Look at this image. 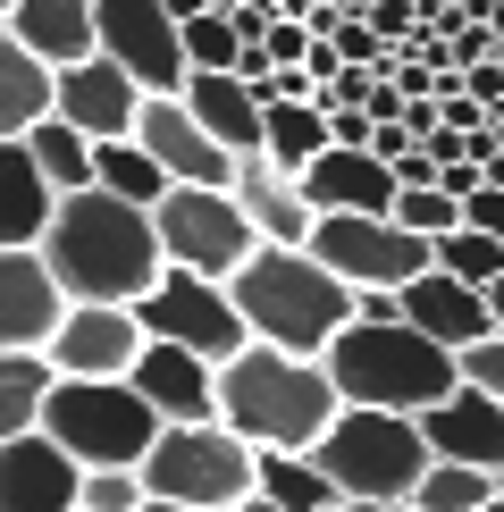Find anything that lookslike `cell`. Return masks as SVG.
Instances as JSON below:
<instances>
[{"label": "cell", "instance_id": "7402d4cb", "mask_svg": "<svg viewBox=\"0 0 504 512\" xmlns=\"http://www.w3.org/2000/svg\"><path fill=\"white\" fill-rule=\"evenodd\" d=\"M303 194H311V210H395L404 177H395L370 143H328V152L303 168Z\"/></svg>", "mask_w": 504, "mask_h": 512}, {"label": "cell", "instance_id": "ab89813d", "mask_svg": "<svg viewBox=\"0 0 504 512\" xmlns=\"http://www.w3.org/2000/svg\"><path fill=\"white\" fill-rule=\"evenodd\" d=\"M135 512H202V504H168V496H143Z\"/></svg>", "mask_w": 504, "mask_h": 512}, {"label": "cell", "instance_id": "4dcf8cb0", "mask_svg": "<svg viewBox=\"0 0 504 512\" xmlns=\"http://www.w3.org/2000/svg\"><path fill=\"white\" fill-rule=\"evenodd\" d=\"M412 504H420V512H479V504H496V471H479V462H446V454H437L429 471H420Z\"/></svg>", "mask_w": 504, "mask_h": 512}, {"label": "cell", "instance_id": "9c48e42d", "mask_svg": "<svg viewBox=\"0 0 504 512\" xmlns=\"http://www.w3.org/2000/svg\"><path fill=\"white\" fill-rule=\"evenodd\" d=\"M311 252H320L353 294H362V286H412L420 269H437V244L412 236L395 210H320Z\"/></svg>", "mask_w": 504, "mask_h": 512}, {"label": "cell", "instance_id": "83f0119b", "mask_svg": "<svg viewBox=\"0 0 504 512\" xmlns=\"http://www.w3.org/2000/svg\"><path fill=\"white\" fill-rule=\"evenodd\" d=\"M328 143H336L328 101H269V135H261V152L278 160V168H294V177H303V168L320 160Z\"/></svg>", "mask_w": 504, "mask_h": 512}, {"label": "cell", "instance_id": "bcb514c9", "mask_svg": "<svg viewBox=\"0 0 504 512\" xmlns=\"http://www.w3.org/2000/svg\"><path fill=\"white\" fill-rule=\"evenodd\" d=\"M496 496H504V471H496Z\"/></svg>", "mask_w": 504, "mask_h": 512}, {"label": "cell", "instance_id": "ffe728a7", "mask_svg": "<svg viewBox=\"0 0 504 512\" xmlns=\"http://www.w3.org/2000/svg\"><path fill=\"white\" fill-rule=\"evenodd\" d=\"M404 319L462 353V345H479V336L496 328V303H488V286H471V277H454V269H420L404 286Z\"/></svg>", "mask_w": 504, "mask_h": 512}, {"label": "cell", "instance_id": "52a82bcc", "mask_svg": "<svg viewBox=\"0 0 504 512\" xmlns=\"http://www.w3.org/2000/svg\"><path fill=\"white\" fill-rule=\"evenodd\" d=\"M143 487L168 496V504L227 512V504L261 496V445L236 437L227 420H168L160 445L143 454Z\"/></svg>", "mask_w": 504, "mask_h": 512}, {"label": "cell", "instance_id": "f546056e", "mask_svg": "<svg viewBox=\"0 0 504 512\" xmlns=\"http://www.w3.org/2000/svg\"><path fill=\"white\" fill-rule=\"evenodd\" d=\"M93 185H110V194H126V202H143V210H160V194L177 177H168V168L143 152V135H118V143H101V177Z\"/></svg>", "mask_w": 504, "mask_h": 512}, {"label": "cell", "instance_id": "30bf717a", "mask_svg": "<svg viewBox=\"0 0 504 512\" xmlns=\"http://www.w3.org/2000/svg\"><path fill=\"white\" fill-rule=\"evenodd\" d=\"M135 311H143V336H160V345H194L210 361H236L252 345L244 303L227 294V277H202V269H168Z\"/></svg>", "mask_w": 504, "mask_h": 512}, {"label": "cell", "instance_id": "d4e9b609", "mask_svg": "<svg viewBox=\"0 0 504 512\" xmlns=\"http://www.w3.org/2000/svg\"><path fill=\"white\" fill-rule=\"evenodd\" d=\"M51 110H59V68L0 26V135H26Z\"/></svg>", "mask_w": 504, "mask_h": 512}, {"label": "cell", "instance_id": "7bdbcfd3", "mask_svg": "<svg viewBox=\"0 0 504 512\" xmlns=\"http://www.w3.org/2000/svg\"><path fill=\"white\" fill-rule=\"evenodd\" d=\"M9 9H17V0H0V26H9Z\"/></svg>", "mask_w": 504, "mask_h": 512}, {"label": "cell", "instance_id": "d6986e66", "mask_svg": "<svg viewBox=\"0 0 504 512\" xmlns=\"http://www.w3.org/2000/svg\"><path fill=\"white\" fill-rule=\"evenodd\" d=\"M236 202H244V219L261 227V244H311V227H320L303 177L278 168L269 152H244V160H236Z\"/></svg>", "mask_w": 504, "mask_h": 512}, {"label": "cell", "instance_id": "6da1fadb", "mask_svg": "<svg viewBox=\"0 0 504 512\" xmlns=\"http://www.w3.org/2000/svg\"><path fill=\"white\" fill-rule=\"evenodd\" d=\"M42 252H51L59 286H68L76 303H143L168 277V244H160L152 210L110 194V185L59 194V219H51V236H42Z\"/></svg>", "mask_w": 504, "mask_h": 512}, {"label": "cell", "instance_id": "1f68e13d", "mask_svg": "<svg viewBox=\"0 0 504 512\" xmlns=\"http://www.w3.org/2000/svg\"><path fill=\"white\" fill-rule=\"evenodd\" d=\"M437 269L471 277V286H496V277H504V236H488V227L462 219L454 236H437Z\"/></svg>", "mask_w": 504, "mask_h": 512}, {"label": "cell", "instance_id": "9a60e30c", "mask_svg": "<svg viewBox=\"0 0 504 512\" xmlns=\"http://www.w3.org/2000/svg\"><path fill=\"white\" fill-rule=\"evenodd\" d=\"M76 496H84V462L51 429L0 445V512H76Z\"/></svg>", "mask_w": 504, "mask_h": 512}, {"label": "cell", "instance_id": "f6af8a7d", "mask_svg": "<svg viewBox=\"0 0 504 512\" xmlns=\"http://www.w3.org/2000/svg\"><path fill=\"white\" fill-rule=\"evenodd\" d=\"M496 59H504V34H496Z\"/></svg>", "mask_w": 504, "mask_h": 512}, {"label": "cell", "instance_id": "60d3db41", "mask_svg": "<svg viewBox=\"0 0 504 512\" xmlns=\"http://www.w3.org/2000/svg\"><path fill=\"white\" fill-rule=\"evenodd\" d=\"M227 512H286V504H269V496H244V504H227Z\"/></svg>", "mask_w": 504, "mask_h": 512}, {"label": "cell", "instance_id": "484cf974", "mask_svg": "<svg viewBox=\"0 0 504 512\" xmlns=\"http://www.w3.org/2000/svg\"><path fill=\"white\" fill-rule=\"evenodd\" d=\"M26 152L42 160V177H51L59 194H84V185L101 177V143L84 135L76 118H59V110L42 118V126H26Z\"/></svg>", "mask_w": 504, "mask_h": 512}, {"label": "cell", "instance_id": "4fadbf2b", "mask_svg": "<svg viewBox=\"0 0 504 512\" xmlns=\"http://www.w3.org/2000/svg\"><path fill=\"white\" fill-rule=\"evenodd\" d=\"M143 311L135 303H68V319H59V336L42 353H51L59 378H126L143 361Z\"/></svg>", "mask_w": 504, "mask_h": 512}, {"label": "cell", "instance_id": "d590c367", "mask_svg": "<svg viewBox=\"0 0 504 512\" xmlns=\"http://www.w3.org/2000/svg\"><path fill=\"white\" fill-rule=\"evenodd\" d=\"M462 378L488 387V395H504V328H488L479 345H462Z\"/></svg>", "mask_w": 504, "mask_h": 512}, {"label": "cell", "instance_id": "277c9868", "mask_svg": "<svg viewBox=\"0 0 504 512\" xmlns=\"http://www.w3.org/2000/svg\"><path fill=\"white\" fill-rule=\"evenodd\" d=\"M320 361L336 370L345 403H378V412H412V420L462 387V353L412 319H353Z\"/></svg>", "mask_w": 504, "mask_h": 512}, {"label": "cell", "instance_id": "d6a6232c", "mask_svg": "<svg viewBox=\"0 0 504 512\" xmlns=\"http://www.w3.org/2000/svg\"><path fill=\"white\" fill-rule=\"evenodd\" d=\"M395 219L412 227V236H454L462 227V194H446V185H404V194H395Z\"/></svg>", "mask_w": 504, "mask_h": 512}, {"label": "cell", "instance_id": "74e56055", "mask_svg": "<svg viewBox=\"0 0 504 512\" xmlns=\"http://www.w3.org/2000/svg\"><path fill=\"white\" fill-rule=\"evenodd\" d=\"M462 219H471V227H488V236H504V185H479V194L462 202Z\"/></svg>", "mask_w": 504, "mask_h": 512}, {"label": "cell", "instance_id": "44dd1931", "mask_svg": "<svg viewBox=\"0 0 504 512\" xmlns=\"http://www.w3.org/2000/svg\"><path fill=\"white\" fill-rule=\"evenodd\" d=\"M185 110H194L236 160L261 152V135H269V101H261V84H252L244 68H194L185 76Z\"/></svg>", "mask_w": 504, "mask_h": 512}, {"label": "cell", "instance_id": "ba28073f", "mask_svg": "<svg viewBox=\"0 0 504 512\" xmlns=\"http://www.w3.org/2000/svg\"><path fill=\"white\" fill-rule=\"evenodd\" d=\"M152 227L168 244V269H202V277H236L261 252V227L244 219L236 185H168Z\"/></svg>", "mask_w": 504, "mask_h": 512}, {"label": "cell", "instance_id": "3957f363", "mask_svg": "<svg viewBox=\"0 0 504 512\" xmlns=\"http://www.w3.org/2000/svg\"><path fill=\"white\" fill-rule=\"evenodd\" d=\"M227 294L244 303V328L261 345H286V353H328L353 328V286L311 244H261L227 277Z\"/></svg>", "mask_w": 504, "mask_h": 512}, {"label": "cell", "instance_id": "4316f807", "mask_svg": "<svg viewBox=\"0 0 504 512\" xmlns=\"http://www.w3.org/2000/svg\"><path fill=\"white\" fill-rule=\"evenodd\" d=\"M51 387H59L51 353H0V445L26 437V429H42V403H51Z\"/></svg>", "mask_w": 504, "mask_h": 512}, {"label": "cell", "instance_id": "7c38bea8", "mask_svg": "<svg viewBox=\"0 0 504 512\" xmlns=\"http://www.w3.org/2000/svg\"><path fill=\"white\" fill-rule=\"evenodd\" d=\"M76 294L59 286L42 244H0V353H42Z\"/></svg>", "mask_w": 504, "mask_h": 512}, {"label": "cell", "instance_id": "cb8c5ba5", "mask_svg": "<svg viewBox=\"0 0 504 512\" xmlns=\"http://www.w3.org/2000/svg\"><path fill=\"white\" fill-rule=\"evenodd\" d=\"M9 34L26 51H42L51 68H76V59L101 51V0H17Z\"/></svg>", "mask_w": 504, "mask_h": 512}, {"label": "cell", "instance_id": "e0dca14e", "mask_svg": "<svg viewBox=\"0 0 504 512\" xmlns=\"http://www.w3.org/2000/svg\"><path fill=\"white\" fill-rule=\"evenodd\" d=\"M420 437H429V454H446V462H479V471H504V395L488 387H462L446 403H429L420 412Z\"/></svg>", "mask_w": 504, "mask_h": 512}, {"label": "cell", "instance_id": "2e32d148", "mask_svg": "<svg viewBox=\"0 0 504 512\" xmlns=\"http://www.w3.org/2000/svg\"><path fill=\"white\" fill-rule=\"evenodd\" d=\"M143 84L118 68L110 51H93V59H76V68H59V118H76L93 143H118V135H135L143 126Z\"/></svg>", "mask_w": 504, "mask_h": 512}, {"label": "cell", "instance_id": "ee69618b", "mask_svg": "<svg viewBox=\"0 0 504 512\" xmlns=\"http://www.w3.org/2000/svg\"><path fill=\"white\" fill-rule=\"evenodd\" d=\"M479 512H504V496H496V504H479Z\"/></svg>", "mask_w": 504, "mask_h": 512}, {"label": "cell", "instance_id": "8fae6325", "mask_svg": "<svg viewBox=\"0 0 504 512\" xmlns=\"http://www.w3.org/2000/svg\"><path fill=\"white\" fill-rule=\"evenodd\" d=\"M101 51L118 59L143 93H185L194 59H185V17L168 0H101Z\"/></svg>", "mask_w": 504, "mask_h": 512}, {"label": "cell", "instance_id": "5bb4252c", "mask_svg": "<svg viewBox=\"0 0 504 512\" xmlns=\"http://www.w3.org/2000/svg\"><path fill=\"white\" fill-rule=\"evenodd\" d=\"M135 135H143V152H152L177 185H236V152H227V143L185 110V93H152Z\"/></svg>", "mask_w": 504, "mask_h": 512}, {"label": "cell", "instance_id": "836d02e7", "mask_svg": "<svg viewBox=\"0 0 504 512\" xmlns=\"http://www.w3.org/2000/svg\"><path fill=\"white\" fill-rule=\"evenodd\" d=\"M185 59H194V68H236V59H244V34H236V17H227V9H202V17H185Z\"/></svg>", "mask_w": 504, "mask_h": 512}, {"label": "cell", "instance_id": "e575fe53", "mask_svg": "<svg viewBox=\"0 0 504 512\" xmlns=\"http://www.w3.org/2000/svg\"><path fill=\"white\" fill-rule=\"evenodd\" d=\"M152 487H143V471H84V496L76 512H135Z\"/></svg>", "mask_w": 504, "mask_h": 512}, {"label": "cell", "instance_id": "b9f144b4", "mask_svg": "<svg viewBox=\"0 0 504 512\" xmlns=\"http://www.w3.org/2000/svg\"><path fill=\"white\" fill-rule=\"evenodd\" d=\"M488 303H496V328H504V277H496V286H488Z\"/></svg>", "mask_w": 504, "mask_h": 512}, {"label": "cell", "instance_id": "5b68a950", "mask_svg": "<svg viewBox=\"0 0 504 512\" xmlns=\"http://www.w3.org/2000/svg\"><path fill=\"white\" fill-rule=\"evenodd\" d=\"M42 429H51L84 471H143V454L160 445V403L135 378H59L42 403Z\"/></svg>", "mask_w": 504, "mask_h": 512}, {"label": "cell", "instance_id": "f35d334b", "mask_svg": "<svg viewBox=\"0 0 504 512\" xmlns=\"http://www.w3.org/2000/svg\"><path fill=\"white\" fill-rule=\"evenodd\" d=\"M328 512H420V504H362V496H345V504H328Z\"/></svg>", "mask_w": 504, "mask_h": 512}, {"label": "cell", "instance_id": "603a6c76", "mask_svg": "<svg viewBox=\"0 0 504 512\" xmlns=\"http://www.w3.org/2000/svg\"><path fill=\"white\" fill-rule=\"evenodd\" d=\"M59 219V185L42 177L26 135H0V244H42Z\"/></svg>", "mask_w": 504, "mask_h": 512}, {"label": "cell", "instance_id": "7a4b0ae2", "mask_svg": "<svg viewBox=\"0 0 504 512\" xmlns=\"http://www.w3.org/2000/svg\"><path fill=\"white\" fill-rule=\"evenodd\" d=\"M336 412H345V387L320 353H286V345H252L236 361H219V420L252 445H286V454H311Z\"/></svg>", "mask_w": 504, "mask_h": 512}, {"label": "cell", "instance_id": "8d00e7d4", "mask_svg": "<svg viewBox=\"0 0 504 512\" xmlns=\"http://www.w3.org/2000/svg\"><path fill=\"white\" fill-rule=\"evenodd\" d=\"M370 152L387 160V168H404L420 152V135H412V118H378V135H370Z\"/></svg>", "mask_w": 504, "mask_h": 512}, {"label": "cell", "instance_id": "8992f818", "mask_svg": "<svg viewBox=\"0 0 504 512\" xmlns=\"http://www.w3.org/2000/svg\"><path fill=\"white\" fill-rule=\"evenodd\" d=\"M320 471L336 479V496H362V504H412L420 471H429V437H420L412 412H378V403H345L336 429L311 445Z\"/></svg>", "mask_w": 504, "mask_h": 512}, {"label": "cell", "instance_id": "ac0fdd59", "mask_svg": "<svg viewBox=\"0 0 504 512\" xmlns=\"http://www.w3.org/2000/svg\"><path fill=\"white\" fill-rule=\"evenodd\" d=\"M126 378L160 403V420H219V361L194 353V345H160L152 336Z\"/></svg>", "mask_w": 504, "mask_h": 512}, {"label": "cell", "instance_id": "f1b7e54d", "mask_svg": "<svg viewBox=\"0 0 504 512\" xmlns=\"http://www.w3.org/2000/svg\"><path fill=\"white\" fill-rule=\"evenodd\" d=\"M261 496L286 504V512H328V504H345V496H336V479L320 471V454H286V445H261Z\"/></svg>", "mask_w": 504, "mask_h": 512}]
</instances>
